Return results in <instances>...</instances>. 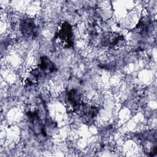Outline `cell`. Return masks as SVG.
<instances>
[{"instance_id":"1","label":"cell","mask_w":157,"mask_h":157,"mask_svg":"<svg viewBox=\"0 0 157 157\" xmlns=\"http://www.w3.org/2000/svg\"><path fill=\"white\" fill-rule=\"evenodd\" d=\"M29 126L33 132L37 137H46L47 120L45 118L44 105L42 103H37L33 109H29L26 111Z\"/></svg>"},{"instance_id":"2","label":"cell","mask_w":157,"mask_h":157,"mask_svg":"<svg viewBox=\"0 0 157 157\" xmlns=\"http://www.w3.org/2000/svg\"><path fill=\"white\" fill-rule=\"evenodd\" d=\"M156 131L150 130L142 132L139 138L142 142V145L145 153L150 156L156 155Z\"/></svg>"},{"instance_id":"3","label":"cell","mask_w":157,"mask_h":157,"mask_svg":"<svg viewBox=\"0 0 157 157\" xmlns=\"http://www.w3.org/2000/svg\"><path fill=\"white\" fill-rule=\"evenodd\" d=\"M73 33L71 25L67 22H63L55 34V39L59 40L64 47L69 48L73 45Z\"/></svg>"},{"instance_id":"4","label":"cell","mask_w":157,"mask_h":157,"mask_svg":"<svg viewBox=\"0 0 157 157\" xmlns=\"http://www.w3.org/2000/svg\"><path fill=\"white\" fill-rule=\"evenodd\" d=\"M20 30L26 37L34 38L37 36V27L32 18H26L21 20L20 25Z\"/></svg>"},{"instance_id":"5","label":"cell","mask_w":157,"mask_h":157,"mask_svg":"<svg viewBox=\"0 0 157 157\" xmlns=\"http://www.w3.org/2000/svg\"><path fill=\"white\" fill-rule=\"evenodd\" d=\"M123 40V36L118 33L107 32L102 36L101 44L103 46L113 47L117 45L121 41Z\"/></svg>"},{"instance_id":"6","label":"cell","mask_w":157,"mask_h":157,"mask_svg":"<svg viewBox=\"0 0 157 157\" xmlns=\"http://www.w3.org/2000/svg\"><path fill=\"white\" fill-rule=\"evenodd\" d=\"M38 67L45 75L55 73L57 71L55 64L46 56H42L40 58Z\"/></svg>"},{"instance_id":"7","label":"cell","mask_w":157,"mask_h":157,"mask_svg":"<svg viewBox=\"0 0 157 157\" xmlns=\"http://www.w3.org/2000/svg\"><path fill=\"white\" fill-rule=\"evenodd\" d=\"M67 102L72 107V110L77 107L79 104H80L82 101L81 100V94L80 93L75 89H71L67 93L66 96Z\"/></svg>"},{"instance_id":"8","label":"cell","mask_w":157,"mask_h":157,"mask_svg":"<svg viewBox=\"0 0 157 157\" xmlns=\"http://www.w3.org/2000/svg\"><path fill=\"white\" fill-rule=\"evenodd\" d=\"M151 24V22L149 18H143L139 21L138 24L136 26V28H137L138 31L142 35L145 34L148 32Z\"/></svg>"}]
</instances>
